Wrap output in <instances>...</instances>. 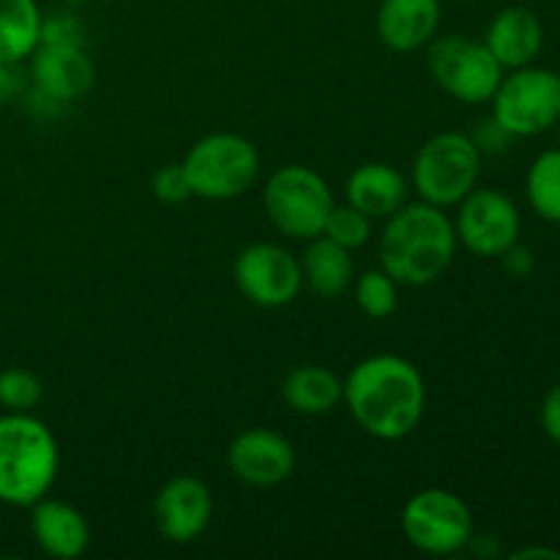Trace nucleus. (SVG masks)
Instances as JSON below:
<instances>
[{
    "instance_id": "f257e3e1",
    "label": "nucleus",
    "mask_w": 560,
    "mask_h": 560,
    "mask_svg": "<svg viewBox=\"0 0 560 560\" xmlns=\"http://www.w3.org/2000/svg\"><path fill=\"white\" fill-rule=\"evenodd\" d=\"M342 399L366 435L397 443L419 427L427 405V386L413 361L377 353L350 370Z\"/></svg>"
},
{
    "instance_id": "f03ea898",
    "label": "nucleus",
    "mask_w": 560,
    "mask_h": 560,
    "mask_svg": "<svg viewBox=\"0 0 560 560\" xmlns=\"http://www.w3.org/2000/svg\"><path fill=\"white\" fill-rule=\"evenodd\" d=\"M457 255L454 222L430 202H405L386 219L377 244L381 268L397 284L427 288L446 273Z\"/></svg>"
},
{
    "instance_id": "7ed1b4c3",
    "label": "nucleus",
    "mask_w": 560,
    "mask_h": 560,
    "mask_svg": "<svg viewBox=\"0 0 560 560\" xmlns=\"http://www.w3.org/2000/svg\"><path fill=\"white\" fill-rule=\"evenodd\" d=\"M60 448L52 430L31 413L0 416V503L31 509L52 490Z\"/></svg>"
},
{
    "instance_id": "20e7f679",
    "label": "nucleus",
    "mask_w": 560,
    "mask_h": 560,
    "mask_svg": "<svg viewBox=\"0 0 560 560\" xmlns=\"http://www.w3.org/2000/svg\"><path fill=\"white\" fill-rule=\"evenodd\" d=\"M191 195L224 202L246 195L260 173V153L255 142L235 131H217L197 140L184 156Z\"/></svg>"
},
{
    "instance_id": "39448f33",
    "label": "nucleus",
    "mask_w": 560,
    "mask_h": 560,
    "mask_svg": "<svg viewBox=\"0 0 560 560\" xmlns=\"http://www.w3.org/2000/svg\"><path fill=\"white\" fill-rule=\"evenodd\" d=\"M262 206L268 222L293 241H312L323 235L334 208L328 180L306 164H284L262 186Z\"/></svg>"
},
{
    "instance_id": "423d86ee",
    "label": "nucleus",
    "mask_w": 560,
    "mask_h": 560,
    "mask_svg": "<svg viewBox=\"0 0 560 560\" xmlns=\"http://www.w3.org/2000/svg\"><path fill=\"white\" fill-rule=\"evenodd\" d=\"M481 151L470 135L441 131L419 148L413 159L416 195L438 208H454L479 186Z\"/></svg>"
},
{
    "instance_id": "0eeeda50",
    "label": "nucleus",
    "mask_w": 560,
    "mask_h": 560,
    "mask_svg": "<svg viewBox=\"0 0 560 560\" xmlns=\"http://www.w3.org/2000/svg\"><path fill=\"white\" fill-rule=\"evenodd\" d=\"M399 525L410 545L424 556H454L476 539L474 512L452 490L430 487L405 503Z\"/></svg>"
},
{
    "instance_id": "6e6552de",
    "label": "nucleus",
    "mask_w": 560,
    "mask_h": 560,
    "mask_svg": "<svg viewBox=\"0 0 560 560\" xmlns=\"http://www.w3.org/2000/svg\"><path fill=\"white\" fill-rule=\"evenodd\" d=\"M427 66L441 91L463 104L490 102L506 71L485 42L459 33L432 38L427 44Z\"/></svg>"
},
{
    "instance_id": "1a4fd4ad",
    "label": "nucleus",
    "mask_w": 560,
    "mask_h": 560,
    "mask_svg": "<svg viewBox=\"0 0 560 560\" xmlns=\"http://www.w3.org/2000/svg\"><path fill=\"white\" fill-rule=\"evenodd\" d=\"M492 102V118L512 137H536L560 120V74L523 66L503 74Z\"/></svg>"
},
{
    "instance_id": "9d476101",
    "label": "nucleus",
    "mask_w": 560,
    "mask_h": 560,
    "mask_svg": "<svg viewBox=\"0 0 560 560\" xmlns=\"http://www.w3.org/2000/svg\"><path fill=\"white\" fill-rule=\"evenodd\" d=\"M233 279L241 295L262 310H282L293 304L304 288L301 262L271 241L244 246L233 262Z\"/></svg>"
},
{
    "instance_id": "9b49d317",
    "label": "nucleus",
    "mask_w": 560,
    "mask_h": 560,
    "mask_svg": "<svg viewBox=\"0 0 560 560\" xmlns=\"http://www.w3.org/2000/svg\"><path fill=\"white\" fill-rule=\"evenodd\" d=\"M523 217L509 195L498 189H479L476 186L465 200L457 202V244H463L470 255L501 257L520 241Z\"/></svg>"
},
{
    "instance_id": "f8f14e48",
    "label": "nucleus",
    "mask_w": 560,
    "mask_h": 560,
    "mask_svg": "<svg viewBox=\"0 0 560 560\" xmlns=\"http://www.w3.org/2000/svg\"><path fill=\"white\" fill-rule=\"evenodd\" d=\"M27 60H31L33 88L52 104L77 102L88 96L96 82V69L82 44L42 42Z\"/></svg>"
},
{
    "instance_id": "ddd939ff",
    "label": "nucleus",
    "mask_w": 560,
    "mask_h": 560,
    "mask_svg": "<svg viewBox=\"0 0 560 560\" xmlns=\"http://www.w3.org/2000/svg\"><path fill=\"white\" fill-rule=\"evenodd\" d=\"M228 468L249 487H277L293 476L295 448L279 432L257 427L246 430L230 443Z\"/></svg>"
},
{
    "instance_id": "4468645a",
    "label": "nucleus",
    "mask_w": 560,
    "mask_h": 560,
    "mask_svg": "<svg viewBox=\"0 0 560 560\" xmlns=\"http://www.w3.org/2000/svg\"><path fill=\"white\" fill-rule=\"evenodd\" d=\"M159 534L175 545L200 539L213 517V498L206 481L195 476H175L159 490L153 503Z\"/></svg>"
},
{
    "instance_id": "2eb2a0df",
    "label": "nucleus",
    "mask_w": 560,
    "mask_h": 560,
    "mask_svg": "<svg viewBox=\"0 0 560 560\" xmlns=\"http://www.w3.org/2000/svg\"><path fill=\"white\" fill-rule=\"evenodd\" d=\"M441 16L443 0H381L375 31L392 52H416L435 38Z\"/></svg>"
},
{
    "instance_id": "dca6fc26",
    "label": "nucleus",
    "mask_w": 560,
    "mask_h": 560,
    "mask_svg": "<svg viewBox=\"0 0 560 560\" xmlns=\"http://www.w3.org/2000/svg\"><path fill=\"white\" fill-rule=\"evenodd\" d=\"M31 536L49 558H80L91 547V525L71 503L42 498L31 506Z\"/></svg>"
},
{
    "instance_id": "f3484780",
    "label": "nucleus",
    "mask_w": 560,
    "mask_h": 560,
    "mask_svg": "<svg viewBox=\"0 0 560 560\" xmlns=\"http://www.w3.org/2000/svg\"><path fill=\"white\" fill-rule=\"evenodd\" d=\"M485 44L503 69H523L539 58L545 27L528 5H506L487 25Z\"/></svg>"
},
{
    "instance_id": "a211bd4d",
    "label": "nucleus",
    "mask_w": 560,
    "mask_h": 560,
    "mask_svg": "<svg viewBox=\"0 0 560 560\" xmlns=\"http://www.w3.org/2000/svg\"><path fill=\"white\" fill-rule=\"evenodd\" d=\"M345 197L370 219H388L408 202V180L394 164L366 162L350 173Z\"/></svg>"
},
{
    "instance_id": "6ab92c4d",
    "label": "nucleus",
    "mask_w": 560,
    "mask_h": 560,
    "mask_svg": "<svg viewBox=\"0 0 560 560\" xmlns=\"http://www.w3.org/2000/svg\"><path fill=\"white\" fill-rule=\"evenodd\" d=\"M306 252L301 257V273H304L306 288L320 299H337L353 284V257L350 249L334 244L326 235L306 241Z\"/></svg>"
},
{
    "instance_id": "aec40b11",
    "label": "nucleus",
    "mask_w": 560,
    "mask_h": 560,
    "mask_svg": "<svg viewBox=\"0 0 560 560\" xmlns=\"http://www.w3.org/2000/svg\"><path fill=\"white\" fill-rule=\"evenodd\" d=\"M342 388L345 383L328 366L301 364L284 377L282 397L295 413L323 416L339 408V402H342Z\"/></svg>"
},
{
    "instance_id": "412c9836",
    "label": "nucleus",
    "mask_w": 560,
    "mask_h": 560,
    "mask_svg": "<svg viewBox=\"0 0 560 560\" xmlns=\"http://www.w3.org/2000/svg\"><path fill=\"white\" fill-rule=\"evenodd\" d=\"M44 14L36 0H0V63L31 58L42 42Z\"/></svg>"
},
{
    "instance_id": "4be33fe9",
    "label": "nucleus",
    "mask_w": 560,
    "mask_h": 560,
    "mask_svg": "<svg viewBox=\"0 0 560 560\" xmlns=\"http://www.w3.org/2000/svg\"><path fill=\"white\" fill-rule=\"evenodd\" d=\"M525 195L536 217L560 224V148L539 153L525 178Z\"/></svg>"
},
{
    "instance_id": "5701e85b",
    "label": "nucleus",
    "mask_w": 560,
    "mask_h": 560,
    "mask_svg": "<svg viewBox=\"0 0 560 560\" xmlns=\"http://www.w3.org/2000/svg\"><path fill=\"white\" fill-rule=\"evenodd\" d=\"M399 284L388 277L383 268H370L353 279L355 304L372 320H386L397 312L399 304Z\"/></svg>"
},
{
    "instance_id": "b1692460",
    "label": "nucleus",
    "mask_w": 560,
    "mask_h": 560,
    "mask_svg": "<svg viewBox=\"0 0 560 560\" xmlns=\"http://www.w3.org/2000/svg\"><path fill=\"white\" fill-rule=\"evenodd\" d=\"M323 235L350 252L361 249L372 235V219L366 213H361L359 208L350 206V202H345V206L334 202L331 213L326 219V228H323Z\"/></svg>"
},
{
    "instance_id": "393cba45",
    "label": "nucleus",
    "mask_w": 560,
    "mask_h": 560,
    "mask_svg": "<svg viewBox=\"0 0 560 560\" xmlns=\"http://www.w3.org/2000/svg\"><path fill=\"white\" fill-rule=\"evenodd\" d=\"M44 397V386L38 375L22 366L0 372V405L9 413H31Z\"/></svg>"
},
{
    "instance_id": "a878e982",
    "label": "nucleus",
    "mask_w": 560,
    "mask_h": 560,
    "mask_svg": "<svg viewBox=\"0 0 560 560\" xmlns=\"http://www.w3.org/2000/svg\"><path fill=\"white\" fill-rule=\"evenodd\" d=\"M151 191L164 206H180L189 197H195L184 164H167V167L156 170V175L151 178Z\"/></svg>"
},
{
    "instance_id": "bb28decb",
    "label": "nucleus",
    "mask_w": 560,
    "mask_h": 560,
    "mask_svg": "<svg viewBox=\"0 0 560 560\" xmlns=\"http://www.w3.org/2000/svg\"><path fill=\"white\" fill-rule=\"evenodd\" d=\"M470 140L476 142V148H479L481 156H485V153L506 151L509 142H512L514 137L509 135V131L503 129L495 118H487V120H481V126L476 129V135H470Z\"/></svg>"
},
{
    "instance_id": "cd10ccee",
    "label": "nucleus",
    "mask_w": 560,
    "mask_h": 560,
    "mask_svg": "<svg viewBox=\"0 0 560 560\" xmlns=\"http://www.w3.org/2000/svg\"><path fill=\"white\" fill-rule=\"evenodd\" d=\"M539 419H541V430H545V435L560 448V386L552 388V392H547L545 402H541V410H539Z\"/></svg>"
},
{
    "instance_id": "c85d7f7f",
    "label": "nucleus",
    "mask_w": 560,
    "mask_h": 560,
    "mask_svg": "<svg viewBox=\"0 0 560 560\" xmlns=\"http://www.w3.org/2000/svg\"><path fill=\"white\" fill-rule=\"evenodd\" d=\"M501 260H503V268H506V271L512 273V277H517V279L528 277V273L534 271V266H536L534 255H530V249L520 246V241L512 246V249L503 252Z\"/></svg>"
},
{
    "instance_id": "c756f323",
    "label": "nucleus",
    "mask_w": 560,
    "mask_h": 560,
    "mask_svg": "<svg viewBox=\"0 0 560 560\" xmlns=\"http://www.w3.org/2000/svg\"><path fill=\"white\" fill-rule=\"evenodd\" d=\"M22 91V77L16 63H0V107L14 102Z\"/></svg>"
},
{
    "instance_id": "7c9ffc66",
    "label": "nucleus",
    "mask_w": 560,
    "mask_h": 560,
    "mask_svg": "<svg viewBox=\"0 0 560 560\" xmlns=\"http://www.w3.org/2000/svg\"><path fill=\"white\" fill-rule=\"evenodd\" d=\"M512 560H528V558H550V560H560V552L552 550V547H520L514 550Z\"/></svg>"
},
{
    "instance_id": "2f4dec72",
    "label": "nucleus",
    "mask_w": 560,
    "mask_h": 560,
    "mask_svg": "<svg viewBox=\"0 0 560 560\" xmlns=\"http://www.w3.org/2000/svg\"><path fill=\"white\" fill-rule=\"evenodd\" d=\"M457 3H470V0H457Z\"/></svg>"
}]
</instances>
